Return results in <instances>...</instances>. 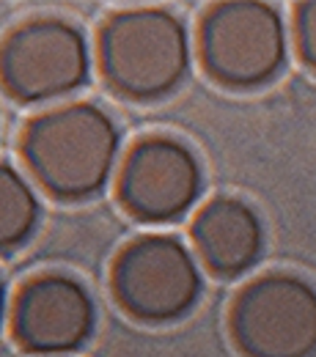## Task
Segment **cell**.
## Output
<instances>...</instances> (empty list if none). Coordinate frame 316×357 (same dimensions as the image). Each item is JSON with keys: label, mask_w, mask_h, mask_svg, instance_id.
Listing matches in <instances>:
<instances>
[{"label": "cell", "mask_w": 316, "mask_h": 357, "mask_svg": "<svg viewBox=\"0 0 316 357\" xmlns=\"http://www.w3.org/2000/svg\"><path fill=\"white\" fill-rule=\"evenodd\" d=\"M121 135L91 102H72L36 116L22 132V157L36 181L63 201L96 195L116 168Z\"/></svg>", "instance_id": "cell-1"}, {"label": "cell", "mask_w": 316, "mask_h": 357, "mask_svg": "<svg viewBox=\"0 0 316 357\" xmlns=\"http://www.w3.org/2000/svg\"><path fill=\"white\" fill-rule=\"evenodd\" d=\"M99 66L107 86L135 102H154L190 72L187 25L168 8L116 11L99 33Z\"/></svg>", "instance_id": "cell-2"}, {"label": "cell", "mask_w": 316, "mask_h": 357, "mask_svg": "<svg viewBox=\"0 0 316 357\" xmlns=\"http://www.w3.org/2000/svg\"><path fill=\"white\" fill-rule=\"evenodd\" d=\"M204 69L228 89H259L286 63V28L272 3H215L198 33Z\"/></svg>", "instance_id": "cell-3"}, {"label": "cell", "mask_w": 316, "mask_h": 357, "mask_svg": "<svg viewBox=\"0 0 316 357\" xmlns=\"http://www.w3.org/2000/svg\"><path fill=\"white\" fill-rule=\"evenodd\" d=\"M228 327L245 357H314L316 289L292 272L262 275L236 294Z\"/></svg>", "instance_id": "cell-4"}, {"label": "cell", "mask_w": 316, "mask_h": 357, "mask_svg": "<svg viewBox=\"0 0 316 357\" xmlns=\"http://www.w3.org/2000/svg\"><path fill=\"white\" fill-rule=\"evenodd\" d=\"M113 294L137 321H176L201 297L198 261L171 234L137 236L113 264Z\"/></svg>", "instance_id": "cell-5"}, {"label": "cell", "mask_w": 316, "mask_h": 357, "mask_svg": "<svg viewBox=\"0 0 316 357\" xmlns=\"http://www.w3.org/2000/svg\"><path fill=\"white\" fill-rule=\"evenodd\" d=\"M91 52L80 28L63 20H31L0 47V83L25 105L69 96L89 83Z\"/></svg>", "instance_id": "cell-6"}, {"label": "cell", "mask_w": 316, "mask_h": 357, "mask_svg": "<svg viewBox=\"0 0 316 357\" xmlns=\"http://www.w3.org/2000/svg\"><path fill=\"white\" fill-rule=\"evenodd\" d=\"M204 187L198 157L176 137L151 135L124 157L119 198L143 223H171L187 215Z\"/></svg>", "instance_id": "cell-7"}, {"label": "cell", "mask_w": 316, "mask_h": 357, "mask_svg": "<svg viewBox=\"0 0 316 357\" xmlns=\"http://www.w3.org/2000/svg\"><path fill=\"white\" fill-rule=\"evenodd\" d=\"M93 324L96 308L89 289L61 272L36 275L14 300V338L33 355H69L80 349Z\"/></svg>", "instance_id": "cell-8"}, {"label": "cell", "mask_w": 316, "mask_h": 357, "mask_svg": "<svg viewBox=\"0 0 316 357\" xmlns=\"http://www.w3.org/2000/svg\"><path fill=\"white\" fill-rule=\"evenodd\" d=\"M190 234L201 261L220 278H239L262 259V220L256 209L239 198H212L198 209Z\"/></svg>", "instance_id": "cell-9"}, {"label": "cell", "mask_w": 316, "mask_h": 357, "mask_svg": "<svg viewBox=\"0 0 316 357\" xmlns=\"http://www.w3.org/2000/svg\"><path fill=\"white\" fill-rule=\"evenodd\" d=\"M39 223V198L14 165L0 162V253H11L31 239Z\"/></svg>", "instance_id": "cell-10"}, {"label": "cell", "mask_w": 316, "mask_h": 357, "mask_svg": "<svg viewBox=\"0 0 316 357\" xmlns=\"http://www.w3.org/2000/svg\"><path fill=\"white\" fill-rule=\"evenodd\" d=\"M294 33L300 58L316 72V0L300 3L294 11Z\"/></svg>", "instance_id": "cell-11"}, {"label": "cell", "mask_w": 316, "mask_h": 357, "mask_svg": "<svg viewBox=\"0 0 316 357\" xmlns=\"http://www.w3.org/2000/svg\"><path fill=\"white\" fill-rule=\"evenodd\" d=\"M3 316H6V283L0 278V324H3Z\"/></svg>", "instance_id": "cell-12"}]
</instances>
